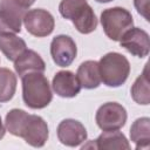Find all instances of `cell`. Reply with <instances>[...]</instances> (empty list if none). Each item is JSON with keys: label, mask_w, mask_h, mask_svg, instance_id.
<instances>
[{"label": "cell", "mask_w": 150, "mask_h": 150, "mask_svg": "<svg viewBox=\"0 0 150 150\" xmlns=\"http://www.w3.org/2000/svg\"><path fill=\"white\" fill-rule=\"evenodd\" d=\"M5 127L9 134L21 137L34 148H42L48 139V125L38 115H29L22 109H12L5 118Z\"/></svg>", "instance_id": "1"}, {"label": "cell", "mask_w": 150, "mask_h": 150, "mask_svg": "<svg viewBox=\"0 0 150 150\" xmlns=\"http://www.w3.org/2000/svg\"><path fill=\"white\" fill-rule=\"evenodd\" d=\"M22 100L30 109H43L53 100L50 84L43 73L32 71L22 77Z\"/></svg>", "instance_id": "2"}, {"label": "cell", "mask_w": 150, "mask_h": 150, "mask_svg": "<svg viewBox=\"0 0 150 150\" xmlns=\"http://www.w3.org/2000/svg\"><path fill=\"white\" fill-rule=\"evenodd\" d=\"M59 12L64 19L70 20L81 34H90L97 27V18L87 0H62Z\"/></svg>", "instance_id": "3"}, {"label": "cell", "mask_w": 150, "mask_h": 150, "mask_svg": "<svg viewBox=\"0 0 150 150\" xmlns=\"http://www.w3.org/2000/svg\"><path fill=\"white\" fill-rule=\"evenodd\" d=\"M98 69L101 82L107 87L116 88L128 80L130 74V63L124 55L110 52L100 59Z\"/></svg>", "instance_id": "4"}, {"label": "cell", "mask_w": 150, "mask_h": 150, "mask_svg": "<svg viewBox=\"0 0 150 150\" xmlns=\"http://www.w3.org/2000/svg\"><path fill=\"white\" fill-rule=\"evenodd\" d=\"M104 34L112 41H120L123 34L134 26L131 13L123 7L107 8L100 18Z\"/></svg>", "instance_id": "5"}, {"label": "cell", "mask_w": 150, "mask_h": 150, "mask_svg": "<svg viewBox=\"0 0 150 150\" xmlns=\"http://www.w3.org/2000/svg\"><path fill=\"white\" fill-rule=\"evenodd\" d=\"M128 115L125 108L117 102H107L102 104L95 115L97 127L103 130H118L124 127Z\"/></svg>", "instance_id": "6"}, {"label": "cell", "mask_w": 150, "mask_h": 150, "mask_svg": "<svg viewBox=\"0 0 150 150\" xmlns=\"http://www.w3.org/2000/svg\"><path fill=\"white\" fill-rule=\"evenodd\" d=\"M26 8L15 0H0V35L21 32Z\"/></svg>", "instance_id": "7"}, {"label": "cell", "mask_w": 150, "mask_h": 150, "mask_svg": "<svg viewBox=\"0 0 150 150\" xmlns=\"http://www.w3.org/2000/svg\"><path fill=\"white\" fill-rule=\"evenodd\" d=\"M22 22L26 30L36 38L48 36L53 33L55 27L54 16L48 11L42 8L29 9L26 12Z\"/></svg>", "instance_id": "8"}, {"label": "cell", "mask_w": 150, "mask_h": 150, "mask_svg": "<svg viewBox=\"0 0 150 150\" xmlns=\"http://www.w3.org/2000/svg\"><path fill=\"white\" fill-rule=\"evenodd\" d=\"M77 54L75 41L68 35H57L50 42V55L59 67H68L73 63Z\"/></svg>", "instance_id": "9"}, {"label": "cell", "mask_w": 150, "mask_h": 150, "mask_svg": "<svg viewBox=\"0 0 150 150\" xmlns=\"http://www.w3.org/2000/svg\"><path fill=\"white\" fill-rule=\"evenodd\" d=\"M120 45L131 55L141 59L148 56L150 52L149 34L138 27H131L129 30H127L121 38Z\"/></svg>", "instance_id": "10"}, {"label": "cell", "mask_w": 150, "mask_h": 150, "mask_svg": "<svg viewBox=\"0 0 150 150\" xmlns=\"http://www.w3.org/2000/svg\"><path fill=\"white\" fill-rule=\"evenodd\" d=\"M56 135L59 141L67 146H79L88 137L84 125L73 118H66L61 121L56 129Z\"/></svg>", "instance_id": "11"}, {"label": "cell", "mask_w": 150, "mask_h": 150, "mask_svg": "<svg viewBox=\"0 0 150 150\" xmlns=\"http://www.w3.org/2000/svg\"><path fill=\"white\" fill-rule=\"evenodd\" d=\"M52 88L56 95L64 98L75 97L80 90L81 84L77 76L69 70H60L57 71L52 81Z\"/></svg>", "instance_id": "12"}, {"label": "cell", "mask_w": 150, "mask_h": 150, "mask_svg": "<svg viewBox=\"0 0 150 150\" xmlns=\"http://www.w3.org/2000/svg\"><path fill=\"white\" fill-rule=\"evenodd\" d=\"M14 69L16 74L22 77L23 75L32 71L43 73L46 70V63L36 52L32 49H26L14 61Z\"/></svg>", "instance_id": "13"}, {"label": "cell", "mask_w": 150, "mask_h": 150, "mask_svg": "<svg viewBox=\"0 0 150 150\" xmlns=\"http://www.w3.org/2000/svg\"><path fill=\"white\" fill-rule=\"evenodd\" d=\"M91 145L96 149L101 150H129L130 143L118 130H108L103 131L94 142H91Z\"/></svg>", "instance_id": "14"}, {"label": "cell", "mask_w": 150, "mask_h": 150, "mask_svg": "<svg viewBox=\"0 0 150 150\" xmlns=\"http://www.w3.org/2000/svg\"><path fill=\"white\" fill-rule=\"evenodd\" d=\"M76 76L80 81V84L84 89H95L101 84V76L98 69V62L88 60L82 62L79 68Z\"/></svg>", "instance_id": "15"}, {"label": "cell", "mask_w": 150, "mask_h": 150, "mask_svg": "<svg viewBox=\"0 0 150 150\" xmlns=\"http://www.w3.org/2000/svg\"><path fill=\"white\" fill-rule=\"evenodd\" d=\"M130 139L136 144V149H148L150 144V118L139 117L130 128Z\"/></svg>", "instance_id": "16"}, {"label": "cell", "mask_w": 150, "mask_h": 150, "mask_svg": "<svg viewBox=\"0 0 150 150\" xmlns=\"http://www.w3.org/2000/svg\"><path fill=\"white\" fill-rule=\"evenodd\" d=\"M26 49H27V45L25 40L19 38L18 35L15 34L0 35V50L9 61L14 62Z\"/></svg>", "instance_id": "17"}, {"label": "cell", "mask_w": 150, "mask_h": 150, "mask_svg": "<svg viewBox=\"0 0 150 150\" xmlns=\"http://www.w3.org/2000/svg\"><path fill=\"white\" fill-rule=\"evenodd\" d=\"M148 63L144 67L143 73L135 80L131 86V97L132 100L142 105H148L150 103V87H149V75H148Z\"/></svg>", "instance_id": "18"}, {"label": "cell", "mask_w": 150, "mask_h": 150, "mask_svg": "<svg viewBox=\"0 0 150 150\" xmlns=\"http://www.w3.org/2000/svg\"><path fill=\"white\" fill-rule=\"evenodd\" d=\"M16 75L7 69L0 68V103L8 102L13 98L16 90Z\"/></svg>", "instance_id": "19"}, {"label": "cell", "mask_w": 150, "mask_h": 150, "mask_svg": "<svg viewBox=\"0 0 150 150\" xmlns=\"http://www.w3.org/2000/svg\"><path fill=\"white\" fill-rule=\"evenodd\" d=\"M149 4H150V0H134V6L137 9L138 14H141L146 21L150 20V18H149Z\"/></svg>", "instance_id": "20"}, {"label": "cell", "mask_w": 150, "mask_h": 150, "mask_svg": "<svg viewBox=\"0 0 150 150\" xmlns=\"http://www.w3.org/2000/svg\"><path fill=\"white\" fill-rule=\"evenodd\" d=\"M20 6H22L23 8H28V7H30L34 2H35V0H15Z\"/></svg>", "instance_id": "21"}, {"label": "cell", "mask_w": 150, "mask_h": 150, "mask_svg": "<svg viewBox=\"0 0 150 150\" xmlns=\"http://www.w3.org/2000/svg\"><path fill=\"white\" fill-rule=\"evenodd\" d=\"M5 134H6V127L4 125L2 120H1V116H0V139H2V138H4Z\"/></svg>", "instance_id": "22"}, {"label": "cell", "mask_w": 150, "mask_h": 150, "mask_svg": "<svg viewBox=\"0 0 150 150\" xmlns=\"http://www.w3.org/2000/svg\"><path fill=\"white\" fill-rule=\"evenodd\" d=\"M96 2H100V4H107V2H110L112 0H95Z\"/></svg>", "instance_id": "23"}]
</instances>
